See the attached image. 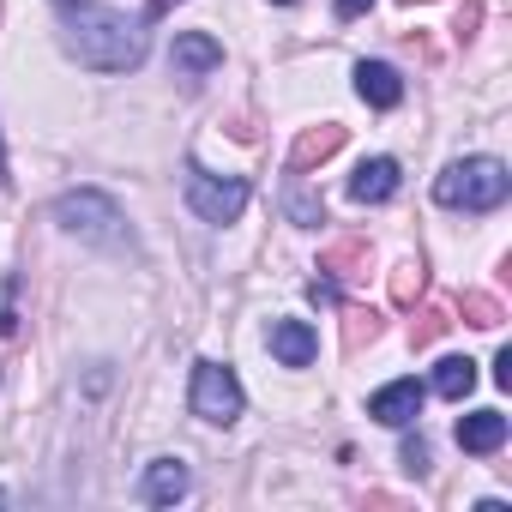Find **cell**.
Returning a JSON list of instances; mask_svg holds the SVG:
<instances>
[{"mask_svg": "<svg viewBox=\"0 0 512 512\" xmlns=\"http://www.w3.org/2000/svg\"><path fill=\"white\" fill-rule=\"evenodd\" d=\"M151 19H127V13H109V7H79L73 0V13L61 19V49L91 67V73H133L151 49L145 37Z\"/></svg>", "mask_w": 512, "mask_h": 512, "instance_id": "6da1fadb", "label": "cell"}, {"mask_svg": "<svg viewBox=\"0 0 512 512\" xmlns=\"http://www.w3.org/2000/svg\"><path fill=\"white\" fill-rule=\"evenodd\" d=\"M512 193V175L500 157H464V163H446V175L434 181V199L452 205V211H500Z\"/></svg>", "mask_w": 512, "mask_h": 512, "instance_id": "7a4b0ae2", "label": "cell"}, {"mask_svg": "<svg viewBox=\"0 0 512 512\" xmlns=\"http://www.w3.org/2000/svg\"><path fill=\"white\" fill-rule=\"evenodd\" d=\"M55 223H61L67 235L91 241V247H133V229H127L121 205H115L109 193H97V187L61 193V199H55Z\"/></svg>", "mask_w": 512, "mask_h": 512, "instance_id": "3957f363", "label": "cell"}, {"mask_svg": "<svg viewBox=\"0 0 512 512\" xmlns=\"http://www.w3.org/2000/svg\"><path fill=\"white\" fill-rule=\"evenodd\" d=\"M193 416L199 422H217V428H229L235 416H241V380H235V368L229 362H193Z\"/></svg>", "mask_w": 512, "mask_h": 512, "instance_id": "277c9868", "label": "cell"}, {"mask_svg": "<svg viewBox=\"0 0 512 512\" xmlns=\"http://www.w3.org/2000/svg\"><path fill=\"white\" fill-rule=\"evenodd\" d=\"M187 205L205 223H235L247 211V181L241 175H211V169H187Z\"/></svg>", "mask_w": 512, "mask_h": 512, "instance_id": "5b68a950", "label": "cell"}, {"mask_svg": "<svg viewBox=\"0 0 512 512\" xmlns=\"http://www.w3.org/2000/svg\"><path fill=\"white\" fill-rule=\"evenodd\" d=\"M169 67H175L181 85H199V79H211V73L223 67V43L205 37V31H181L175 49H169Z\"/></svg>", "mask_w": 512, "mask_h": 512, "instance_id": "8992f818", "label": "cell"}, {"mask_svg": "<svg viewBox=\"0 0 512 512\" xmlns=\"http://www.w3.org/2000/svg\"><path fill=\"white\" fill-rule=\"evenodd\" d=\"M368 416H374L380 428H410V422L422 416V386H416V380H392V386H380V392L368 398Z\"/></svg>", "mask_w": 512, "mask_h": 512, "instance_id": "52a82bcc", "label": "cell"}, {"mask_svg": "<svg viewBox=\"0 0 512 512\" xmlns=\"http://www.w3.org/2000/svg\"><path fill=\"white\" fill-rule=\"evenodd\" d=\"M187 488H193V470H187L181 458H151V464H145L139 494H145L151 506H175V500H187Z\"/></svg>", "mask_w": 512, "mask_h": 512, "instance_id": "ba28073f", "label": "cell"}, {"mask_svg": "<svg viewBox=\"0 0 512 512\" xmlns=\"http://www.w3.org/2000/svg\"><path fill=\"white\" fill-rule=\"evenodd\" d=\"M338 151H344V127H338V121L302 127V139H296V151H290V175H308V169H320V163L338 157Z\"/></svg>", "mask_w": 512, "mask_h": 512, "instance_id": "9c48e42d", "label": "cell"}, {"mask_svg": "<svg viewBox=\"0 0 512 512\" xmlns=\"http://www.w3.org/2000/svg\"><path fill=\"white\" fill-rule=\"evenodd\" d=\"M398 181H404V169H398L392 157H368V163L350 175V199H356V205H386V199L398 193Z\"/></svg>", "mask_w": 512, "mask_h": 512, "instance_id": "30bf717a", "label": "cell"}, {"mask_svg": "<svg viewBox=\"0 0 512 512\" xmlns=\"http://www.w3.org/2000/svg\"><path fill=\"white\" fill-rule=\"evenodd\" d=\"M356 97H362L368 109H398V103H404V79H398V67H386V61H362V67H356Z\"/></svg>", "mask_w": 512, "mask_h": 512, "instance_id": "8fae6325", "label": "cell"}, {"mask_svg": "<svg viewBox=\"0 0 512 512\" xmlns=\"http://www.w3.org/2000/svg\"><path fill=\"white\" fill-rule=\"evenodd\" d=\"M272 356H278L284 368H308V362L320 356L314 326H308V320H272Z\"/></svg>", "mask_w": 512, "mask_h": 512, "instance_id": "7c38bea8", "label": "cell"}, {"mask_svg": "<svg viewBox=\"0 0 512 512\" xmlns=\"http://www.w3.org/2000/svg\"><path fill=\"white\" fill-rule=\"evenodd\" d=\"M506 428H512V422H506L500 410H470V416L458 422V446H464L470 458H488V452L506 446Z\"/></svg>", "mask_w": 512, "mask_h": 512, "instance_id": "4fadbf2b", "label": "cell"}, {"mask_svg": "<svg viewBox=\"0 0 512 512\" xmlns=\"http://www.w3.org/2000/svg\"><path fill=\"white\" fill-rule=\"evenodd\" d=\"M320 272H326V278H356V272H368V241H362V235H344V241L320 247Z\"/></svg>", "mask_w": 512, "mask_h": 512, "instance_id": "5bb4252c", "label": "cell"}, {"mask_svg": "<svg viewBox=\"0 0 512 512\" xmlns=\"http://www.w3.org/2000/svg\"><path fill=\"white\" fill-rule=\"evenodd\" d=\"M470 386H476V362H470V356H446V362L434 368V392H440V398L458 404V398H470Z\"/></svg>", "mask_w": 512, "mask_h": 512, "instance_id": "9a60e30c", "label": "cell"}, {"mask_svg": "<svg viewBox=\"0 0 512 512\" xmlns=\"http://www.w3.org/2000/svg\"><path fill=\"white\" fill-rule=\"evenodd\" d=\"M284 211H290V223H302V229H320V223H326V199H314V193L302 187V175H296V187H290Z\"/></svg>", "mask_w": 512, "mask_h": 512, "instance_id": "2e32d148", "label": "cell"}, {"mask_svg": "<svg viewBox=\"0 0 512 512\" xmlns=\"http://www.w3.org/2000/svg\"><path fill=\"white\" fill-rule=\"evenodd\" d=\"M422 290H428V266H422V260H404V266L392 272V302H398V308H416Z\"/></svg>", "mask_w": 512, "mask_h": 512, "instance_id": "e0dca14e", "label": "cell"}, {"mask_svg": "<svg viewBox=\"0 0 512 512\" xmlns=\"http://www.w3.org/2000/svg\"><path fill=\"white\" fill-rule=\"evenodd\" d=\"M458 308H464V326H482V332H494V326L506 320V308H500L494 296H482V290H470Z\"/></svg>", "mask_w": 512, "mask_h": 512, "instance_id": "ac0fdd59", "label": "cell"}, {"mask_svg": "<svg viewBox=\"0 0 512 512\" xmlns=\"http://www.w3.org/2000/svg\"><path fill=\"white\" fill-rule=\"evenodd\" d=\"M380 338V314L374 308H350L344 314V350H362V344H374Z\"/></svg>", "mask_w": 512, "mask_h": 512, "instance_id": "d6986e66", "label": "cell"}, {"mask_svg": "<svg viewBox=\"0 0 512 512\" xmlns=\"http://www.w3.org/2000/svg\"><path fill=\"white\" fill-rule=\"evenodd\" d=\"M446 326H452V308H440V302H428V308L416 314V326H410V338H416V350H422V344H434V338H440Z\"/></svg>", "mask_w": 512, "mask_h": 512, "instance_id": "ffe728a7", "label": "cell"}, {"mask_svg": "<svg viewBox=\"0 0 512 512\" xmlns=\"http://www.w3.org/2000/svg\"><path fill=\"white\" fill-rule=\"evenodd\" d=\"M404 470L410 476H428V440H404Z\"/></svg>", "mask_w": 512, "mask_h": 512, "instance_id": "44dd1931", "label": "cell"}, {"mask_svg": "<svg viewBox=\"0 0 512 512\" xmlns=\"http://www.w3.org/2000/svg\"><path fill=\"white\" fill-rule=\"evenodd\" d=\"M308 302H314V308H332V302H338V278H314V284H308Z\"/></svg>", "mask_w": 512, "mask_h": 512, "instance_id": "7402d4cb", "label": "cell"}, {"mask_svg": "<svg viewBox=\"0 0 512 512\" xmlns=\"http://www.w3.org/2000/svg\"><path fill=\"white\" fill-rule=\"evenodd\" d=\"M476 25H482V7H458L452 31H458V37H476Z\"/></svg>", "mask_w": 512, "mask_h": 512, "instance_id": "603a6c76", "label": "cell"}, {"mask_svg": "<svg viewBox=\"0 0 512 512\" xmlns=\"http://www.w3.org/2000/svg\"><path fill=\"white\" fill-rule=\"evenodd\" d=\"M494 386H512V350L494 356Z\"/></svg>", "mask_w": 512, "mask_h": 512, "instance_id": "cb8c5ba5", "label": "cell"}, {"mask_svg": "<svg viewBox=\"0 0 512 512\" xmlns=\"http://www.w3.org/2000/svg\"><path fill=\"white\" fill-rule=\"evenodd\" d=\"M362 13H374V0H338V19H362Z\"/></svg>", "mask_w": 512, "mask_h": 512, "instance_id": "d4e9b609", "label": "cell"}, {"mask_svg": "<svg viewBox=\"0 0 512 512\" xmlns=\"http://www.w3.org/2000/svg\"><path fill=\"white\" fill-rule=\"evenodd\" d=\"M13 332H19V314H13V308H0V338H13Z\"/></svg>", "mask_w": 512, "mask_h": 512, "instance_id": "484cf974", "label": "cell"}, {"mask_svg": "<svg viewBox=\"0 0 512 512\" xmlns=\"http://www.w3.org/2000/svg\"><path fill=\"white\" fill-rule=\"evenodd\" d=\"M0 181H7V157H0Z\"/></svg>", "mask_w": 512, "mask_h": 512, "instance_id": "4316f807", "label": "cell"}, {"mask_svg": "<svg viewBox=\"0 0 512 512\" xmlns=\"http://www.w3.org/2000/svg\"><path fill=\"white\" fill-rule=\"evenodd\" d=\"M278 7H296V0H278Z\"/></svg>", "mask_w": 512, "mask_h": 512, "instance_id": "83f0119b", "label": "cell"}, {"mask_svg": "<svg viewBox=\"0 0 512 512\" xmlns=\"http://www.w3.org/2000/svg\"><path fill=\"white\" fill-rule=\"evenodd\" d=\"M61 7H73V0H61Z\"/></svg>", "mask_w": 512, "mask_h": 512, "instance_id": "f1b7e54d", "label": "cell"}]
</instances>
